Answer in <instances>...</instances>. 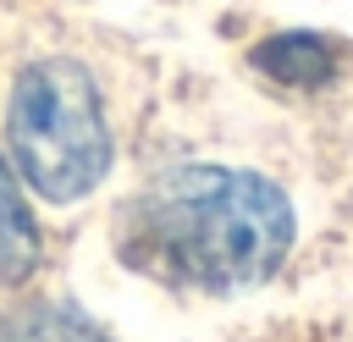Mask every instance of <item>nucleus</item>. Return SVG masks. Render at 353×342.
<instances>
[{"instance_id":"obj_4","label":"nucleus","mask_w":353,"mask_h":342,"mask_svg":"<svg viewBox=\"0 0 353 342\" xmlns=\"http://www.w3.org/2000/svg\"><path fill=\"white\" fill-rule=\"evenodd\" d=\"M33 265H39V226H33V215L17 193V177L0 160V287L28 281Z\"/></svg>"},{"instance_id":"obj_5","label":"nucleus","mask_w":353,"mask_h":342,"mask_svg":"<svg viewBox=\"0 0 353 342\" xmlns=\"http://www.w3.org/2000/svg\"><path fill=\"white\" fill-rule=\"evenodd\" d=\"M0 342H110L83 309L72 303H28L0 325Z\"/></svg>"},{"instance_id":"obj_3","label":"nucleus","mask_w":353,"mask_h":342,"mask_svg":"<svg viewBox=\"0 0 353 342\" xmlns=\"http://www.w3.org/2000/svg\"><path fill=\"white\" fill-rule=\"evenodd\" d=\"M254 61H259V72H270L276 83H298V88H320V83H331V72H336L331 44L314 39V33H276L270 44L254 50Z\"/></svg>"},{"instance_id":"obj_1","label":"nucleus","mask_w":353,"mask_h":342,"mask_svg":"<svg viewBox=\"0 0 353 342\" xmlns=\"http://www.w3.org/2000/svg\"><path fill=\"white\" fill-rule=\"evenodd\" d=\"M127 265L199 292L265 281L292 248L287 193L237 165H176L127 204Z\"/></svg>"},{"instance_id":"obj_2","label":"nucleus","mask_w":353,"mask_h":342,"mask_svg":"<svg viewBox=\"0 0 353 342\" xmlns=\"http://www.w3.org/2000/svg\"><path fill=\"white\" fill-rule=\"evenodd\" d=\"M6 138L22 182L50 204H72L94 193L110 171V127H105L99 88L88 66L66 55H44L22 66L11 88Z\"/></svg>"}]
</instances>
